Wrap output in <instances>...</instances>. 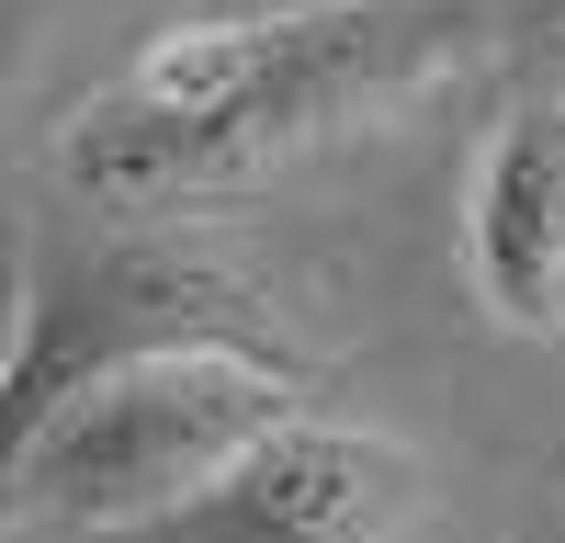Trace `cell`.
<instances>
[{"instance_id": "1", "label": "cell", "mask_w": 565, "mask_h": 543, "mask_svg": "<svg viewBox=\"0 0 565 543\" xmlns=\"http://www.w3.org/2000/svg\"><path fill=\"white\" fill-rule=\"evenodd\" d=\"M487 34V0H306L249 23H170L57 136V181L103 226H148L282 170L407 103Z\"/></svg>"}, {"instance_id": "2", "label": "cell", "mask_w": 565, "mask_h": 543, "mask_svg": "<svg viewBox=\"0 0 565 543\" xmlns=\"http://www.w3.org/2000/svg\"><path fill=\"white\" fill-rule=\"evenodd\" d=\"M306 385L282 351H148L103 374L90 396H68L57 419L23 441V465L0 476V521H57V532H148L181 498H204L238 453L295 419Z\"/></svg>"}, {"instance_id": "3", "label": "cell", "mask_w": 565, "mask_h": 543, "mask_svg": "<svg viewBox=\"0 0 565 543\" xmlns=\"http://www.w3.org/2000/svg\"><path fill=\"white\" fill-rule=\"evenodd\" d=\"M282 351L260 295L226 260L148 238V226H79V238H34L23 260V306H12V351H0V476L23 465V441L57 419L68 396L148 351Z\"/></svg>"}, {"instance_id": "4", "label": "cell", "mask_w": 565, "mask_h": 543, "mask_svg": "<svg viewBox=\"0 0 565 543\" xmlns=\"http://www.w3.org/2000/svg\"><path fill=\"white\" fill-rule=\"evenodd\" d=\"M407 510H418V453L407 441L295 407L204 498H181L136 543H396Z\"/></svg>"}, {"instance_id": "5", "label": "cell", "mask_w": 565, "mask_h": 543, "mask_svg": "<svg viewBox=\"0 0 565 543\" xmlns=\"http://www.w3.org/2000/svg\"><path fill=\"white\" fill-rule=\"evenodd\" d=\"M463 284L509 340H565V91L487 125L463 181Z\"/></svg>"}, {"instance_id": "6", "label": "cell", "mask_w": 565, "mask_h": 543, "mask_svg": "<svg viewBox=\"0 0 565 543\" xmlns=\"http://www.w3.org/2000/svg\"><path fill=\"white\" fill-rule=\"evenodd\" d=\"M0 34H12V12H0Z\"/></svg>"}, {"instance_id": "7", "label": "cell", "mask_w": 565, "mask_h": 543, "mask_svg": "<svg viewBox=\"0 0 565 543\" xmlns=\"http://www.w3.org/2000/svg\"><path fill=\"white\" fill-rule=\"evenodd\" d=\"M521 543H543V532H521Z\"/></svg>"}]
</instances>
